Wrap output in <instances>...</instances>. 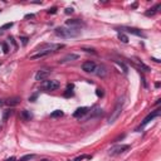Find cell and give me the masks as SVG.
Masks as SVG:
<instances>
[{
    "instance_id": "cell-1",
    "label": "cell",
    "mask_w": 161,
    "mask_h": 161,
    "mask_svg": "<svg viewBox=\"0 0 161 161\" xmlns=\"http://www.w3.org/2000/svg\"><path fill=\"white\" fill-rule=\"evenodd\" d=\"M54 33H56V35H58V37H60V38H64V39L77 38L81 35V30L66 28V27H58V28H56Z\"/></svg>"
},
{
    "instance_id": "cell-2",
    "label": "cell",
    "mask_w": 161,
    "mask_h": 161,
    "mask_svg": "<svg viewBox=\"0 0 161 161\" xmlns=\"http://www.w3.org/2000/svg\"><path fill=\"white\" fill-rule=\"evenodd\" d=\"M122 107H123V98L120 99V101L117 102L116 107H115L113 112H112V115L110 116V118H108V123H113L118 118V116L121 115V112H122Z\"/></svg>"
},
{
    "instance_id": "cell-3",
    "label": "cell",
    "mask_w": 161,
    "mask_h": 161,
    "mask_svg": "<svg viewBox=\"0 0 161 161\" xmlns=\"http://www.w3.org/2000/svg\"><path fill=\"white\" fill-rule=\"evenodd\" d=\"M159 116H160V110H159V108H157V110H155V111H151L150 113H148L147 116L144 118V121H142V122H141V125H140V126H138L137 131H138V130H141V129H144V127L146 126L147 123H150L151 121H154L155 118H156V117H159Z\"/></svg>"
},
{
    "instance_id": "cell-4",
    "label": "cell",
    "mask_w": 161,
    "mask_h": 161,
    "mask_svg": "<svg viewBox=\"0 0 161 161\" xmlns=\"http://www.w3.org/2000/svg\"><path fill=\"white\" fill-rule=\"evenodd\" d=\"M127 150H130V145H116V146L111 147L108 154L111 156H117V155H121L123 152H126Z\"/></svg>"
},
{
    "instance_id": "cell-5",
    "label": "cell",
    "mask_w": 161,
    "mask_h": 161,
    "mask_svg": "<svg viewBox=\"0 0 161 161\" xmlns=\"http://www.w3.org/2000/svg\"><path fill=\"white\" fill-rule=\"evenodd\" d=\"M59 82L57 80H48V81H44V83L42 84V89L44 91H56L59 88Z\"/></svg>"
},
{
    "instance_id": "cell-6",
    "label": "cell",
    "mask_w": 161,
    "mask_h": 161,
    "mask_svg": "<svg viewBox=\"0 0 161 161\" xmlns=\"http://www.w3.org/2000/svg\"><path fill=\"white\" fill-rule=\"evenodd\" d=\"M118 32L123 33H130V34H133V35H137V37H142V38H146V35L144 34V32H142L141 29H137V28H131V27H122V28L117 29Z\"/></svg>"
},
{
    "instance_id": "cell-7",
    "label": "cell",
    "mask_w": 161,
    "mask_h": 161,
    "mask_svg": "<svg viewBox=\"0 0 161 161\" xmlns=\"http://www.w3.org/2000/svg\"><path fill=\"white\" fill-rule=\"evenodd\" d=\"M66 25L71 29L80 30L81 28L84 27V23L82 22V20H78V19H69V20H66Z\"/></svg>"
},
{
    "instance_id": "cell-8",
    "label": "cell",
    "mask_w": 161,
    "mask_h": 161,
    "mask_svg": "<svg viewBox=\"0 0 161 161\" xmlns=\"http://www.w3.org/2000/svg\"><path fill=\"white\" fill-rule=\"evenodd\" d=\"M97 68L96 63L93 62V60H87V62H84L83 64H82V71L87 72V73H92V72H95Z\"/></svg>"
},
{
    "instance_id": "cell-9",
    "label": "cell",
    "mask_w": 161,
    "mask_h": 161,
    "mask_svg": "<svg viewBox=\"0 0 161 161\" xmlns=\"http://www.w3.org/2000/svg\"><path fill=\"white\" fill-rule=\"evenodd\" d=\"M50 74V71L49 69H40V71L37 72L35 74V81L40 82V81H45L48 78V76Z\"/></svg>"
},
{
    "instance_id": "cell-10",
    "label": "cell",
    "mask_w": 161,
    "mask_h": 161,
    "mask_svg": "<svg viewBox=\"0 0 161 161\" xmlns=\"http://www.w3.org/2000/svg\"><path fill=\"white\" fill-rule=\"evenodd\" d=\"M50 53H53V50H50V49H47V48H44V49H42V50H39L38 53H35V54H33V56H30V59H39V58H43V57L45 56H48V54H50Z\"/></svg>"
},
{
    "instance_id": "cell-11",
    "label": "cell",
    "mask_w": 161,
    "mask_h": 161,
    "mask_svg": "<svg viewBox=\"0 0 161 161\" xmlns=\"http://www.w3.org/2000/svg\"><path fill=\"white\" fill-rule=\"evenodd\" d=\"M88 112H89V108L88 107H80L73 112V117L74 118H82V117L86 116Z\"/></svg>"
},
{
    "instance_id": "cell-12",
    "label": "cell",
    "mask_w": 161,
    "mask_h": 161,
    "mask_svg": "<svg viewBox=\"0 0 161 161\" xmlns=\"http://www.w3.org/2000/svg\"><path fill=\"white\" fill-rule=\"evenodd\" d=\"M20 118L24 121H30L33 118V115L28 110H23V111H20Z\"/></svg>"
},
{
    "instance_id": "cell-13",
    "label": "cell",
    "mask_w": 161,
    "mask_h": 161,
    "mask_svg": "<svg viewBox=\"0 0 161 161\" xmlns=\"http://www.w3.org/2000/svg\"><path fill=\"white\" fill-rule=\"evenodd\" d=\"M160 8H161V4H160V3H157V4L155 5L154 8L148 9L146 13H145V15H146V17H152V15H155V14L157 13V11H159V9H160Z\"/></svg>"
},
{
    "instance_id": "cell-14",
    "label": "cell",
    "mask_w": 161,
    "mask_h": 161,
    "mask_svg": "<svg viewBox=\"0 0 161 161\" xmlns=\"http://www.w3.org/2000/svg\"><path fill=\"white\" fill-rule=\"evenodd\" d=\"M80 58V56L78 54H68V56H66V57H63L62 59L59 60L60 63H66V62H71V60H76V59H78Z\"/></svg>"
},
{
    "instance_id": "cell-15",
    "label": "cell",
    "mask_w": 161,
    "mask_h": 161,
    "mask_svg": "<svg viewBox=\"0 0 161 161\" xmlns=\"http://www.w3.org/2000/svg\"><path fill=\"white\" fill-rule=\"evenodd\" d=\"M20 102V98L19 97H13V98H9V99H7V101H4V103L5 105H8V106H17L18 103Z\"/></svg>"
},
{
    "instance_id": "cell-16",
    "label": "cell",
    "mask_w": 161,
    "mask_h": 161,
    "mask_svg": "<svg viewBox=\"0 0 161 161\" xmlns=\"http://www.w3.org/2000/svg\"><path fill=\"white\" fill-rule=\"evenodd\" d=\"M96 69H97V76H98V77L103 78L106 74H107V68H106L105 66H99L98 68H96Z\"/></svg>"
},
{
    "instance_id": "cell-17",
    "label": "cell",
    "mask_w": 161,
    "mask_h": 161,
    "mask_svg": "<svg viewBox=\"0 0 161 161\" xmlns=\"http://www.w3.org/2000/svg\"><path fill=\"white\" fill-rule=\"evenodd\" d=\"M73 88H74V84H72V83H69L68 86H67V89H66V92H64V97H71V96H73Z\"/></svg>"
},
{
    "instance_id": "cell-18",
    "label": "cell",
    "mask_w": 161,
    "mask_h": 161,
    "mask_svg": "<svg viewBox=\"0 0 161 161\" xmlns=\"http://www.w3.org/2000/svg\"><path fill=\"white\" fill-rule=\"evenodd\" d=\"M117 37L118 39H120L122 43H129V37H127L125 33H121V32H118V34H117Z\"/></svg>"
},
{
    "instance_id": "cell-19",
    "label": "cell",
    "mask_w": 161,
    "mask_h": 161,
    "mask_svg": "<svg viewBox=\"0 0 161 161\" xmlns=\"http://www.w3.org/2000/svg\"><path fill=\"white\" fill-rule=\"evenodd\" d=\"M63 115H64V113H63L62 110H56V111H53L50 113V117L52 118H57V117H62Z\"/></svg>"
},
{
    "instance_id": "cell-20",
    "label": "cell",
    "mask_w": 161,
    "mask_h": 161,
    "mask_svg": "<svg viewBox=\"0 0 161 161\" xmlns=\"http://www.w3.org/2000/svg\"><path fill=\"white\" fill-rule=\"evenodd\" d=\"M103 112H102V108H98V107H96L95 110L92 111V115H91V117H95V116H99V115H102Z\"/></svg>"
},
{
    "instance_id": "cell-21",
    "label": "cell",
    "mask_w": 161,
    "mask_h": 161,
    "mask_svg": "<svg viewBox=\"0 0 161 161\" xmlns=\"http://www.w3.org/2000/svg\"><path fill=\"white\" fill-rule=\"evenodd\" d=\"M34 157H35V155H33V154L32 155H25V156H23L19 161H30L32 159H34Z\"/></svg>"
},
{
    "instance_id": "cell-22",
    "label": "cell",
    "mask_w": 161,
    "mask_h": 161,
    "mask_svg": "<svg viewBox=\"0 0 161 161\" xmlns=\"http://www.w3.org/2000/svg\"><path fill=\"white\" fill-rule=\"evenodd\" d=\"M14 25V24L13 23H7V24H4V25H3L1 27V28H0V30H1V32H3V30H7V29H10L11 28V27H13Z\"/></svg>"
},
{
    "instance_id": "cell-23",
    "label": "cell",
    "mask_w": 161,
    "mask_h": 161,
    "mask_svg": "<svg viewBox=\"0 0 161 161\" xmlns=\"http://www.w3.org/2000/svg\"><path fill=\"white\" fill-rule=\"evenodd\" d=\"M115 63H117V64H118V66L121 67V68L123 69V73H127V72H129V71H127V67L125 66L123 63H120V62H117V60H115Z\"/></svg>"
},
{
    "instance_id": "cell-24",
    "label": "cell",
    "mask_w": 161,
    "mask_h": 161,
    "mask_svg": "<svg viewBox=\"0 0 161 161\" xmlns=\"http://www.w3.org/2000/svg\"><path fill=\"white\" fill-rule=\"evenodd\" d=\"M96 95L98 96V97H103V95H105V92H103V89H99V88H98V89L96 91Z\"/></svg>"
},
{
    "instance_id": "cell-25",
    "label": "cell",
    "mask_w": 161,
    "mask_h": 161,
    "mask_svg": "<svg viewBox=\"0 0 161 161\" xmlns=\"http://www.w3.org/2000/svg\"><path fill=\"white\" fill-rule=\"evenodd\" d=\"M11 113H13V111H11V110H7V112H5V115H4V120H7V118L10 116Z\"/></svg>"
},
{
    "instance_id": "cell-26",
    "label": "cell",
    "mask_w": 161,
    "mask_h": 161,
    "mask_svg": "<svg viewBox=\"0 0 161 161\" xmlns=\"http://www.w3.org/2000/svg\"><path fill=\"white\" fill-rule=\"evenodd\" d=\"M57 13V8L54 7V8H50L49 10H48V14H56Z\"/></svg>"
},
{
    "instance_id": "cell-27",
    "label": "cell",
    "mask_w": 161,
    "mask_h": 161,
    "mask_svg": "<svg viewBox=\"0 0 161 161\" xmlns=\"http://www.w3.org/2000/svg\"><path fill=\"white\" fill-rule=\"evenodd\" d=\"M3 50H4V53H8V52H9V47H8L7 43L3 44Z\"/></svg>"
},
{
    "instance_id": "cell-28",
    "label": "cell",
    "mask_w": 161,
    "mask_h": 161,
    "mask_svg": "<svg viewBox=\"0 0 161 161\" xmlns=\"http://www.w3.org/2000/svg\"><path fill=\"white\" fill-rule=\"evenodd\" d=\"M73 13V8H67L66 9V14H72Z\"/></svg>"
},
{
    "instance_id": "cell-29",
    "label": "cell",
    "mask_w": 161,
    "mask_h": 161,
    "mask_svg": "<svg viewBox=\"0 0 161 161\" xmlns=\"http://www.w3.org/2000/svg\"><path fill=\"white\" fill-rule=\"evenodd\" d=\"M20 40H22V43L25 45V44H27V42H28V38H27V37H23V38H20Z\"/></svg>"
},
{
    "instance_id": "cell-30",
    "label": "cell",
    "mask_w": 161,
    "mask_h": 161,
    "mask_svg": "<svg viewBox=\"0 0 161 161\" xmlns=\"http://www.w3.org/2000/svg\"><path fill=\"white\" fill-rule=\"evenodd\" d=\"M37 98V95H34V96H32V97H29V101H32V102H34V99Z\"/></svg>"
},
{
    "instance_id": "cell-31",
    "label": "cell",
    "mask_w": 161,
    "mask_h": 161,
    "mask_svg": "<svg viewBox=\"0 0 161 161\" xmlns=\"http://www.w3.org/2000/svg\"><path fill=\"white\" fill-rule=\"evenodd\" d=\"M25 18H34V14H27Z\"/></svg>"
},
{
    "instance_id": "cell-32",
    "label": "cell",
    "mask_w": 161,
    "mask_h": 161,
    "mask_svg": "<svg viewBox=\"0 0 161 161\" xmlns=\"http://www.w3.org/2000/svg\"><path fill=\"white\" fill-rule=\"evenodd\" d=\"M5 161H17V159H15V157H10V159H8V160H5Z\"/></svg>"
},
{
    "instance_id": "cell-33",
    "label": "cell",
    "mask_w": 161,
    "mask_h": 161,
    "mask_svg": "<svg viewBox=\"0 0 161 161\" xmlns=\"http://www.w3.org/2000/svg\"><path fill=\"white\" fill-rule=\"evenodd\" d=\"M152 60H155V62H156V63H160V62H161V60H159V59H156V58H152Z\"/></svg>"
},
{
    "instance_id": "cell-34",
    "label": "cell",
    "mask_w": 161,
    "mask_h": 161,
    "mask_svg": "<svg viewBox=\"0 0 161 161\" xmlns=\"http://www.w3.org/2000/svg\"><path fill=\"white\" fill-rule=\"evenodd\" d=\"M4 105V101H1V99H0V106H3Z\"/></svg>"
},
{
    "instance_id": "cell-35",
    "label": "cell",
    "mask_w": 161,
    "mask_h": 161,
    "mask_svg": "<svg viewBox=\"0 0 161 161\" xmlns=\"http://www.w3.org/2000/svg\"><path fill=\"white\" fill-rule=\"evenodd\" d=\"M40 161H49V160H47V159H43V160H40Z\"/></svg>"
},
{
    "instance_id": "cell-36",
    "label": "cell",
    "mask_w": 161,
    "mask_h": 161,
    "mask_svg": "<svg viewBox=\"0 0 161 161\" xmlns=\"http://www.w3.org/2000/svg\"><path fill=\"white\" fill-rule=\"evenodd\" d=\"M1 33H3V32H1V30H0V34H1Z\"/></svg>"
},
{
    "instance_id": "cell-37",
    "label": "cell",
    "mask_w": 161,
    "mask_h": 161,
    "mask_svg": "<svg viewBox=\"0 0 161 161\" xmlns=\"http://www.w3.org/2000/svg\"><path fill=\"white\" fill-rule=\"evenodd\" d=\"M69 161H73V160H69Z\"/></svg>"
},
{
    "instance_id": "cell-38",
    "label": "cell",
    "mask_w": 161,
    "mask_h": 161,
    "mask_svg": "<svg viewBox=\"0 0 161 161\" xmlns=\"http://www.w3.org/2000/svg\"><path fill=\"white\" fill-rule=\"evenodd\" d=\"M0 45H1V44H0Z\"/></svg>"
}]
</instances>
